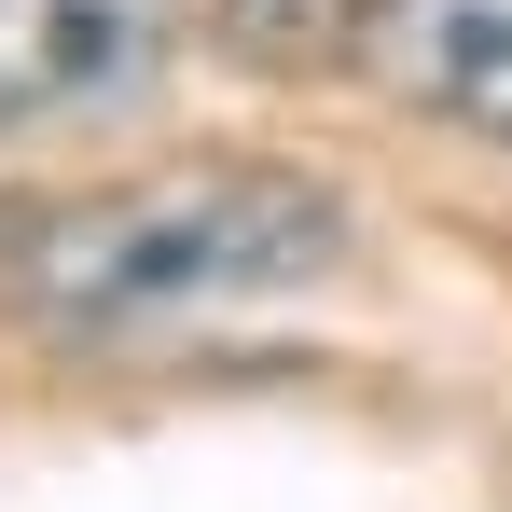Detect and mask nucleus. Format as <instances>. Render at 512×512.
I'll return each mask as SVG.
<instances>
[{"label": "nucleus", "instance_id": "f257e3e1", "mask_svg": "<svg viewBox=\"0 0 512 512\" xmlns=\"http://www.w3.org/2000/svg\"><path fill=\"white\" fill-rule=\"evenodd\" d=\"M346 250V208L333 180L305 167H153V180H111V194H70L42 208L0 291L42 319V333H125V319H180V305H236V291H291Z\"/></svg>", "mask_w": 512, "mask_h": 512}, {"label": "nucleus", "instance_id": "f03ea898", "mask_svg": "<svg viewBox=\"0 0 512 512\" xmlns=\"http://www.w3.org/2000/svg\"><path fill=\"white\" fill-rule=\"evenodd\" d=\"M194 0H0V125H56L153 84Z\"/></svg>", "mask_w": 512, "mask_h": 512}, {"label": "nucleus", "instance_id": "7ed1b4c3", "mask_svg": "<svg viewBox=\"0 0 512 512\" xmlns=\"http://www.w3.org/2000/svg\"><path fill=\"white\" fill-rule=\"evenodd\" d=\"M360 70L429 111V125H471V139H512V0H388Z\"/></svg>", "mask_w": 512, "mask_h": 512}, {"label": "nucleus", "instance_id": "20e7f679", "mask_svg": "<svg viewBox=\"0 0 512 512\" xmlns=\"http://www.w3.org/2000/svg\"><path fill=\"white\" fill-rule=\"evenodd\" d=\"M208 14V42L236 56V70H360V42H374V14L388 0H194Z\"/></svg>", "mask_w": 512, "mask_h": 512}]
</instances>
